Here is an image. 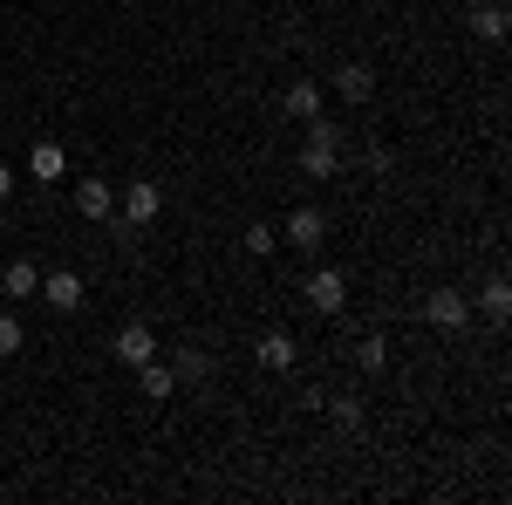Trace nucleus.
<instances>
[{"mask_svg": "<svg viewBox=\"0 0 512 505\" xmlns=\"http://www.w3.org/2000/svg\"><path fill=\"white\" fill-rule=\"evenodd\" d=\"M287 239H294V246H301V253H315L321 239H328V219H321V212H308V205H301V212H287Z\"/></svg>", "mask_w": 512, "mask_h": 505, "instance_id": "9", "label": "nucleus"}, {"mask_svg": "<svg viewBox=\"0 0 512 505\" xmlns=\"http://www.w3.org/2000/svg\"><path fill=\"white\" fill-rule=\"evenodd\" d=\"M7 192H14V171H7V164H0V205H7Z\"/></svg>", "mask_w": 512, "mask_h": 505, "instance_id": "22", "label": "nucleus"}, {"mask_svg": "<svg viewBox=\"0 0 512 505\" xmlns=\"http://www.w3.org/2000/svg\"><path fill=\"white\" fill-rule=\"evenodd\" d=\"M21 342H28V328H21L14 314H0V362H7V355H21Z\"/></svg>", "mask_w": 512, "mask_h": 505, "instance_id": "19", "label": "nucleus"}, {"mask_svg": "<svg viewBox=\"0 0 512 505\" xmlns=\"http://www.w3.org/2000/svg\"><path fill=\"white\" fill-rule=\"evenodd\" d=\"M205 369H212V355H198V349L178 355V376H205Z\"/></svg>", "mask_w": 512, "mask_h": 505, "instance_id": "21", "label": "nucleus"}, {"mask_svg": "<svg viewBox=\"0 0 512 505\" xmlns=\"http://www.w3.org/2000/svg\"><path fill=\"white\" fill-rule=\"evenodd\" d=\"M355 362H362L369 376H383V369H390V342H383V335H369V342L355 349Z\"/></svg>", "mask_w": 512, "mask_h": 505, "instance_id": "16", "label": "nucleus"}, {"mask_svg": "<svg viewBox=\"0 0 512 505\" xmlns=\"http://www.w3.org/2000/svg\"><path fill=\"white\" fill-rule=\"evenodd\" d=\"M76 212L82 219H110V212H117V192H110L103 178H82L76 185Z\"/></svg>", "mask_w": 512, "mask_h": 505, "instance_id": "8", "label": "nucleus"}, {"mask_svg": "<svg viewBox=\"0 0 512 505\" xmlns=\"http://www.w3.org/2000/svg\"><path fill=\"white\" fill-rule=\"evenodd\" d=\"M0 294H7V301H35V294H41L35 260H7V273H0Z\"/></svg>", "mask_w": 512, "mask_h": 505, "instance_id": "7", "label": "nucleus"}, {"mask_svg": "<svg viewBox=\"0 0 512 505\" xmlns=\"http://www.w3.org/2000/svg\"><path fill=\"white\" fill-rule=\"evenodd\" d=\"M424 321H431V328H465V321H472V294H458V287H437L431 301H424Z\"/></svg>", "mask_w": 512, "mask_h": 505, "instance_id": "3", "label": "nucleus"}, {"mask_svg": "<svg viewBox=\"0 0 512 505\" xmlns=\"http://www.w3.org/2000/svg\"><path fill=\"white\" fill-rule=\"evenodd\" d=\"M287 110H294L301 123L321 117V82H294V89H287Z\"/></svg>", "mask_w": 512, "mask_h": 505, "instance_id": "14", "label": "nucleus"}, {"mask_svg": "<svg viewBox=\"0 0 512 505\" xmlns=\"http://www.w3.org/2000/svg\"><path fill=\"white\" fill-rule=\"evenodd\" d=\"M342 301H349V280H342L335 267L308 273V308H315V314H342Z\"/></svg>", "mask_w": 512, "mask_h": 505, "instance_id": "4", "label": "nucleus"}, {"mask_svg": "<svg viewBox=\"0 0 512 505\" xmlns=\"http://www.w3.org/2000/svg\"><path fill=\"white\" fill-rule=\"evenodd\" d=\"M301 171H308L315 185H328V178L342 171V123H328V117H308V144H301Z\"/></svg>", "mask_w": 512, "mask_h": 505, "instance_id": "1", "label": "nucleus"}, {"mask_svg": "<svg viewBox=\"0 0 512 505\" xmlns=\"http://www.w3.org/2000/svg\"><path fill=\"white\" fill-rule=\"evenodd\" d=\"M328 417L355 437V430H362V403H355V396H328Z\"/></svg>", "mask_w": 512, "mask_h": 505, "instance_id": "18", "label": "nucleus"}, {"mask_svg": "<svg viewBox=\"0 0 512 505\" xmlns=\"http://www.w3.org/2000/svg\"><path fill=\"white\" fill-rule=\"evenodd\" d=\"M478 301H485L492 321H506V314H512V287H506V280H485V294H478Z\"/></svg>", "mask_w": 512, "mask_h": 505, "instance_id": "17", "label": "nucleus"}, {"mask_svg": "<svg viewBox=\"0 0 512 505\" xmlns=\"http://www.w3.org/2000/svg\"><path fill=\"white\" fill-rule=\"evenodd\" d=\"M274 246H280L274 226H253V233H246V253H274Z\"/></svg>", "mask_w": 512, "mask_h": 505, "instance_id": "20", "label": "nucleus"}, {"mask_svg": "<svg viewBox=\"0 0 512 505\" xmlns=\"http://www.w3.org/2000/svg\"><path fill=\"white\" fill-rule=\"evenodd\" d=\"M369 89H376V76H369L362 62H349V69H335V96H342V103H362Z\"/></svg>", "mask_w": 512, "mask_h": 505, "instance_id": "12", "label": "nucleus"}, {"mask_svg": "<svg viewBox=\"0 0 512 505\" xmlns=\"http://www.w3.org/2000/svg\"><path fill=\"white\" fill-rule=\"evenodd\" d=\"M137 376H144V396H151V403H164V396L178 389V369H164L158 355H151V362H137Z\"/></svg>", "mask_w": 512, "mask_h": 505, "instance_id": "11", "label": "nucleus"}, {"mask_svg": "<svg viewBox=\"0 0 512 505\" xmlns=\"http://www.w3.org/2000/svg\"><path fill=\"white\" fill-rule=\"evenodd\" d=\"M472 28H478L485 41H506V7H499V0H485V7L472 14Z\"/></svg>", "mask_w": 512, "mask_h": 505, "instance_id": "15", "label": "nucleus"}, {"mask_svg": "<svg viewBox=\"0 0 512 505\" xmlns=\"http://www.w3.org/2000/svg\"><path fill=\"white\" fill-rule=\"evenodd\" d=\"M41 301H48L55 314H76L82 301H89V294H82V273L76 267H55L48 280H41Z\"/></svg>", "mask_w": 512, "mask_h": 505, "instance_id": "2", "label": "nucleus"}, {"mask_svg": "<svg viewBox=\"0 0 512 505\" xmlns=\"http://www.w3.org/2000/svg\"><path fill=\"white\" fill-rule=\"evenodd\" d=\"M158 212H164V192H158V185H151V178L123 192V226H151Z\"/></svg>", "mask_w": 512, "mask_h": 505, "instance_id": "6", "label": "nucleus"}, {"mask_svg": "<svg viewBox=\"0 0 512 505\" xmlns=\"http://www.w3.org/2000/svg\"><path fill=\"white\" fill-rule=\"evenodd\" d=\"M151 355H158V335H151L144 321H123V328H117V362H123V369H137V362H151Z\"/></svg>", "mask_w": 512, "mask_h": 505, "instance_id": "5", "label": "nucleus"}, {"mask_svg": "<svg viewBox=\"0 0 512 505\" xmlns=\"http://www.w3.org/2000/svg\"><path fill=\"white\" fill-rule=\"evenodd\" d=\"M28 171H35L41 185H55V178L69 171V157H62V144H35V151H28Z\"/></svg>", "mask_w": 512, "mask_h": 505, "instance_id": "10", "label": "nucleus"}, {"mask_svg": "<svg viewBox=\"0 0 512 505\" xmlns=\"http://www.w3.org/2000/svg\"><path fill=\"white\" fill-rule=\"evenodd\" d=\"M260 362H267V369H294V335H287V328L260 335Z\"/></svg>", "mask_w": 512, "mask_h": 505, "instance_id": "13", "label": "nucleus"}]
</instances>
